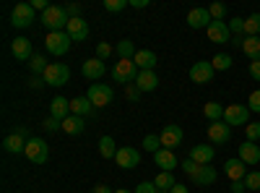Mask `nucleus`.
Here are the masks:
<instances>
[{"label": "nucleus", "instance_id": "nucleus-27", "mask_svg": "<svg viewBox=\"0 0 260 193\" xmlns=\"http://www.w3.org/2000/svg\"><path fill=\"white\" fill-rule=\"evenodd\" d=\"M89 113H94V104L89 102V97H76V99H71V115L83 118V115H89Z\"/></svg>", "mask_w": 260, "mask_h": 193}, {"label": "nucleus", "instance_id": "nucleus-54", "mask_svg": "<svg viewBox=\"0 0 260 193\" xmlns=\"http://www.w3.org/2000/svg\"><path fill=\"white\" fill-rule=\"evenodd\" d=\"M130 6H133V8H146L148 0H130Z\"/></svg>", "mask_w": 260, "mask_h": 193}, {"label": "nucleus", "instance_id": "nucleus-44", "mask_svg": "<svg viewBox=\"0 0 260 193\" xmlns=\"http://www.w3.org/2000/svg\"><path fill=\"white\" fill-rule=\"evenodd\" d=\"M198 167H201V164H198V162H192V159H190V157H187V159H185V162H182V173H185V175H190V178H192V175H195V173H198Z\"/></svg>", "mask_w": 260, "mask_h": 193}, {"label": "nucleus", "instance_id": "nucleus-47", "mask_svg": "<svg viewBox=\"0 0 260 193\" xmlns=\"http://www.w3.org/2000/svg\"><path fill=\"white\" fill-rule=\"evenodd\" d=\"M136 193H159V188H156L154 183H141V185L136 188Z\"/></svg>", "mask_w": 260, "mask_h": 193}, {"label": "nucleus", "instance_id": "nucleus-13", "mask_svg": "<svg viewBox=\"0 0 260 193\" xmlns=\"http://www.w3.org/2000/svg\"><path fill=\"white\" fill-rule=\"evenodd\" d=\"M211 24H213V18H211L208 8H192L187 13V26L190 29H208Z\"/></svg>", "mask_w": 260, "mask_h": 193}, {"label": "nucleus", "instance_id": "nucleus-36", "mask_svg": "<svg viewBox=\"0 0 260 193\" xmlns=\"http://www.w3.org/2000/svg\"><path fill=\"white\" fill-rule=\"evenodd\" d=\"M211 66H213V71H229L232 68V58L224 55V52H219V55L211 60Z\"/></svg>", "mask_w": 260, "mask_h": 193}, {"label": "nucleus", "instance_id": "nucleus-52", "mask_svg": "<svg viewBox=\"0 0 260 193\" xmlns=\"http://www.w3.org/2000/svg\"><path fill=\"white\" fill-rule=\"evenodd\" d=\"M169 193H190V190H187V188H185L182 183H175V185H172V190H169Z\"/></svg>", "mask_w": 260, "mask_h": 193}, {"label": "nucleus", "instance_id": "nucleus-53", "mask_svg": "<svg viewBox=\"0 0 260 193\" xmlns=\"http://www.w3.org/2000/svg\"><path fill=\"white\" fill-rule=\"evenodd\" d=\"M229 45H234V47H242V45H245V37H232Z\"/></svg>", "mask_w": 260, "mask_h": 193}, {"label": "nucleus", "instance_id": "nucleus-57", "mask_svg": "<svg viewBox=\"0 0 260 193\" xmlns=\"http://www.w3.org/2000/svg\"><path fill=\"white\" fill-rule=\"evenodd\" d=\"M115 193H136V190H125V188H120V190H115Z\"/></svg>", "mask_w": 260, "mask_h": 193}, {"label": "nucleus", "instance_id": "nucleus-56", "mask_svg": "<svg viewBox=\"0 0 260 193\" xmlns=\"http://www.w3.org/2000/svg\"><path fill=\"white\" fill-rule=\"evenodd\" d=\"M127 97H130V99H136V97H138V87H136V84L127 89Z\"/></svg>", "mask_w": 260, "mask_h": 193}, {"label": "nucleus", "instance_id": "nucleus-7", "mask_svg": "<svg viewBox=\"0 0 260 193\" xmlns=\"http://www.w3.org/2000/svg\"><path fill=\"white\" fill-rule=\"evenodd\" d=\"M138 66L133 60H120V63H115V68H112V78L117 81V84H127V81H136L138 78Z\"/></svg>", "mask_w": 260, "mask_h": 193}, {"label": "nucleus", "instance_id": "nucleus-1", "mask_svg": "<svg viewBox=\"0 0 260 193\" xmlns=\"http://www.w3.org/2000/svg\"><path fill=\"white\" fill-rule=\"evenodd\" d=\"M68 21H71V16H68V11H65V6H50L45 13H42V24L50 29V34L52 32H65L68 29Z\"/></svg>", "mask_w": 260, "mask_h": 193}, {"label": "nucleus", "instance_id": "nucleus-35", "mask_svg": "<svg viewBox=\"0 0 260 193\" xmlns=\"http://www.w3.org/2000/svg\"><path fill=\"white\" fill-rule=\"evenodd\" d=\"M47 66H50V63L45 60V55H34V58L29 60V68H31V73H34V76H45Z\"/></svg>", "mask_w": 260, "mask_h": 193}, {"label": "nucleus", "instance_id": "nucleus-43", "mask_svg": "<svg viewBox=\"0 0 260 193\" xmlns=\"http://www.w3.org/2000/svg\"><path fill=\"white\" fill-rule=\"evenodd\" d=\"M247 107H250V113H260V89H255L247 99Z\"/></svg>", "mask_w": 260, "mask_h": 193}, {"label": "nucleus", "instance_id": "nucleus-29", "mask_svg": "<svg viewBox=\"0 0 260 193\" xmlns=\"http://www.w3.org/2000/svg\"><path fill=\"white\" fill-rule=\"evenodd\" d=\"M83 118H78V115H68L62 120V131L65 133H71V136H78V133H83Z\"/></svg>", "mask_w": 260, "mask_h": 193}, {"label": "nucleus", "instance_id": "nucleus-31", "mask_svg": "<svg viewBox=\"0 0 260 193\" xmlns=\"http://www.w3.org/2000/svg\"><path fill=\"white\" fill-rule=\"evenodd\" d=\"M203 115H206L211 123L224 120V104H219V102H208V104L203 107Z\"/></svg>", "mask_w": 260, "mask_h": 193}, {"label": "nucleus", "instance_id": "nucleus-23", "mask_svg": "<svg viewBox=\"0 0 260 193\" xmlns=\"http://www.w3.org/2000/svg\"><path fill=\"white\" fill-rule=\"evenodd\" d=\"M133 63L138 66V71H154V66H156V52H151V50H138L136 52V58H133Z\"/></svg>", "mask_w": 260, "mask_h": 193}, {"label": "nucleus", "instance_id": "nucleus-42", "mask_svg": "<svg viewBox=\"0 0 260 193\" xmlns=\"http://www.w3.org/2000/svg\"><path fill=\"white\" fill-rule=\"evenodd\" d=\"M125 6H130L127 0H104V8L107 11H112V13H117V11H122Z\"/></svg>", "mask_w": 260, "mask_h": 193}, {"label": "nucleus", "instance_id": "nucleus-6", "mask_svg": "<svg viewBox=\"0 0 260 193\" xmlns=\"http://www.w3.org/2000/svg\"><path fill=\"white\" fill-rule=\"evenodd\" d=\"M71 34L68 32H52V34H47V39H45V45H47V52H52V55H65L71 50Z\"/></svg>", "mask_w": 260, "mask_h": 193}, {"label": "nucleus", "instance_id": "nucleus-3", "mask_svg": "<svg viewBox=\"0 0 260 193\" xmlns=\"http://www.w3.org/2000/svg\"><path fill=\"white\" fill-rule=\"evenodd\" d=\"M42 78H45L47 87H65V84H68V78H71V71H68V66H65V63H50Z\"/></svg>", "mask_w": 260, "mask_h": 193}, {"label": "nucleus", "instance_id": "nucleus-15", "mask_svg": "<svg viewBox=\"0 0 260 193\" xmlns=\"http://www.w3.org/2000/svg\"><path fill=\"white\" fill-rule=\"evenodd\" d=\"M104 60H99V58H91V60H83V66H81V73H83V78H89V81H99L102 76H104Z\"/></svg>", "mask_w": 260, "mask_h": 193}, {"label": "nucleus", "instance_id": "nucleus-26", "mask_svg": "<svg viewBox=\"0 0 260 193\" xmlns=\"http://www.w3.org/2000/svg\"><path fill=\"white\" fill-rule=\"evenodd\" d=\"M190 180H192L195 185H213V183H216V170L208 167V164H201L198 173H195Z\"/></svg>", "mask_w": 260, "mask_h": 193}, {"label": "nucleus", "instance_id": "nucleus-8", "mask_svg": "<svg viewBox=\"0 0 260 193\" xmlns=\"http://www.w3.org/2000/svg\"><path fill=\"white\" fill-rule=\"evenodd\" d=\"M250 120V107L245 104H226L224 107V123L226 125H247Z\"/></svg>", "mask_w": 260, "mask_h": 193}, {"label": "nucleus", "instance_id": "nucleus-30", "mask_svg": "<svg viewBox=\"0 0 260 193\" xmlns=\"http://www.w3.org/2000/svg\"><path fill=\"white\" fill-rule=\"evenodd\" d=\"M99 154H102L104 159H115L117 146H115V139H112V136H102V139H99Z\"/></svg>", "mask_w": 260, "mask_h": 193}, {"label": "nucleus", "instance_id": "nucleus-18", "mask_svg": "<svg viewBox=\"0 0 260 193\" xmlns=\"http://www.w3.org/2000/svg\"><path fill=\"white\" fill-rule=\"evenodd\" d=\"M65 32L71 34L73 42H83L86 37H89V24H86V21L78 16V18H71L68 21V29H65Z\"/></svg>", "mask_w": 260, "mask_h": 193}, {"label": "nucleus", "instance_id": "nucleus-28", "mask_svg": "<svg viewBox=\"0 0 260 193\" xmlns=\"http://www.w3.org/2000/svg\"><path fill=\"white\" fill-rule=\"evenodd\" d=\"M242 52H245L252 63H257V60H260V37H245Z\"/></svg>", "mask_w": 260, "mask_h": 193}, {"label": "nucleus", "instance_id": "nucleus-24", "mask_svg": "<svg viewBox=\"0 0 260 193\" xmlns=\"http://www.w3.org/2000/svg\"><path fill=\"white\" fill-rule=\"evenodd\" d=\"M50 115H52V118H57V120L62 123L65 118L71 115V102L65 99V97H55V99L50 102Z\"/></svg>", "mask_w": 260, "mask_h": 193}, {"label": "nucleus", "instance_id": "nucleus-14", "mask_svg": "<svg viewBox=\"0 0 260 193\" xmlns=\"http://www.w3.org/2000/svg\"><path fill=\"white\" fill-rule=\"evenodd\" d=\"M208 39L216 42V45H224V42H232V32H229V24H224V21H213V24L206 29Z\"/></svg>", "mask_w": 260, "mask_h": 193}, {"label": "nucleus", "instance_id": "nucleus-5", "mask_svg": "<svg viewBox=\"0 0 260 193\" xmlns=\"http://www.w3.org/2000/svg\"><path fill=\"white\" fill-rule=\"evenodd\" d=\"M34 16H37V11L31 8V3H18V6L11 11V24H13L16 29H26V26H31Z\"/></svg>", "mask_w": 260, "mask_h": 193}, {"label": "nucleus", "instance_id": "nucleus-51", "mask_svg": "<svg viewBox=\"0 0 260 193\" xmlns=\"http://www.w3.org/2000/svg\"><path fill=\"white\" fill-rule=\"evenodd\" d=\"M42 87H47L45 78H42V76H34V78H31V89H42Z\"/></svg>", "mask_w": 260, "mask_h": 193}, {"label": "nucleus", "instance_id": "nucleus-46", "mask_svg": "<svg viewBox=\"0 0 260 193\" xmlns=\"http://www.w3.org/2000/svg\"><path fill=\"white\" fill-rule=\"evenodd\" d=\"M42 128H45V131H50V133H55L57 128H62V123H60L57 118H52V115H50V118H47L45 123H42Z\"/></svg>", "mask_w": 260, "mask_h": 193}, {"label": "nucleus", "instance_id": "nucleus-4", "mask_svg": "<svg viewBox=\"0 0 260 193\" xmlns=\"http://www.w3.org/2000/svg\"><path fill=\"white\" fill-rule=\"evenodd\" d=\"M86 97H89V102L94 107H107V104H112L115 92H112V87H107V84H91Z\"/></svg>", "mask_w": 260, "mask_h": 193}, {"label": "nucleus", "instance_id": "nucleus-34", "mask_svg": "<svg viewBox=\"0 0 260 193\" xmlns=\"http://www.w3.org/2000/svg\"><path fill=\"white\" fill-rule=\"evenodd\" d=\"M136 52H138V50L133 47V42H130V39H122L120 45H117V55H120V60H133Z\"/></svg>", "mask_w": 260, "mask_h": 193}, {"label": "nucleus", "instance_id": "nucleus-2", "mask_svg": "<svg viewBox=\"0 0 260 193\" xmlns=\"http://www.w3.org/2000/svg\"><path fill=\"white\" fill-rule=\"evenodd\" d=\"M24 154H26V159L34 162V164H45V162L50 159V146H47L45 139H29Z\"/></svg>", "mask_w": 260, "mask_h": 193}, {"label": "nucleus", "instance_id": "nucleus-17", "mask_svg": "<svg viewBox=\"0 0 260 193\" xmlns=\"http://www.w3.org/2000/svg\"><path fill=\"white\" fill-rule=\"evenodd\" d=\"M154 162H156V167H161V173H172L175 167H180L175 152H169V149H161V152H156V154H154Z\"/></svg>", "mask_w": 260, "mask_h": 193}, {"label": "nucleus", "instance_id": "nucleus-50", "mask_svg": "<svg viewBox=\"0 0 260 193\" xmlns=\"http://www.w3.org/2000/svg\"><path fill=\"white\" fill-rule=\"evenodd\" d=\"M229 188H232V193H245V188H247V185H245V180H234Z\"/></svg>", "mask_w": 260, "mask_h": 193}, {"label": "nucleus", "instance_id": "nucleus-37", "mask_svg": "<svg viewBox=\"0 0 260 193\" xmlns=\"http://www.w3.org/2000/svg\"><path fill=\"white\" fill-rule=\"evenodd\" d=\"M143 149H146V152H151V154L161 152V139H159V136H154V133L146 136V139H143Z\"/></svg>", "mask_w": 260, "mask_h": 193}, {"label": "nucleus", "instance_id": "nucleus-39", "mask_svg": "<svg viewBox=\"0 0 260 193\" xmlns=\"http://www.w3.org/2000/svg\"><path fill=\"white\" fill-rule=\"evenodd\" d=\"M229 32H232V37H245V18H232Z\"/></svg>", "mask_w": 260, "mask_h": 193}, {"label": "nucleus", "instance_id": "nucleus-20", "mask_svg": "<svg viewBox=\"0 0 260 193\" xmlns=\"http://www.w3.org/2000/svg\"><path fill=\"white\" fill-rule=\"evenodd\" d=\"M11 52L16 55V60H31L34 52H31V42L26 37H16L13 45H11Z\"/></svg>", "mask_w": 260, "mask_h": 193}, {"label": "nucleus", "instance_id": "nucleus-12", "mask_svg": "<svg viewBox=\"0 0 260 193\" xmlns=\"http://www.w3.org/2000/svg\"><path fill=\"white\" fill-rule=\"evenodd\" d=\"M213 78V66L208 60H198V63H192V68H190V81L192 84H208Z\"/></svg>", "mask_w": 260, "mask_h": 193}, {"label": "nucleus", "instance_id": "nucleus-45", "mask_svg": "<svg viewBox=\"0 0 260 193\" xmlns=\"http://www.w3.org/2000/svg\"><path fill=\"white\" fill-rule=\"evenodd\" d=\"M110 55H112V47L107 45V42H99V45H96V58L99 60H107Z\"/></svg>", "mask_w": 260, "mask_h": 193}, {"label": "nucleus", "instance_id": "nucleus-16", "mask_svg": "<svg viewBox=\"0 0 260 193\" xmlns=\"http://www.w3.org/2000/svg\"><path fill=\"white\" fill-rule=\"evenodd\" d=\"M213 157H216V152H213V146H208V144H198V146L190 149V159L198 162V164H211Z\"/></svg>", "mask_w": 260, "mask_h": 193}, {"label": "nucleus", "instance_id": "nucleus-38", "mask_svg": "<svg viewBox=\"0 0 260 193\" xmlns=\"http://www.w3.org/2000/svg\"><path fill=\"white\" fill-rule=\"evenodd\" d=\"M245 185H247V190H260V173L257 170H250L245 175Z\"/></svg>", "mask_w": 260, "mask_h": 193}, {"label": "nucleus", "instance_id": "nucleus-21", "mask_svg": "<svg viewBox=\"0 0 260 193\" xmlns=\"http://www.w3.org/2000/svg\"><path fill=\"white\" fill-rule=\"evenodd\" d=\"M136 87H138V92H154V89L159 87L156 71H141L138 78H136Z\"/></svg>", "mask_w": 260, "mask_h": 193}, {"label": "nucleus", "instance_id": "nucleus-41", "mask_svg": "<svg viewBox=\"0 0 260 193\" xmlns=\"http://www.w3.org/2000/svg\"><path fill=\"white\" fill-rule=\"evenodd\" d=\"M245 136H247V141H257L260 139V123H247L245 125Z\"/></svg>", "mask_w": 260, "mask_h": 193}, {"label": "nucleus", "instance_id": "nucleus-49", "mask_svg": "<svg viewBox=\"0 0 260 193\" xmlns=\"http://www.w3.org/2000/svg\"><path fill=\"white\" fill-rule=\"evenodd\" d=\"M250 76L260 84V60H257V63H250Z\"/></svg>", "mask_w": 260, "mask_h": 193}, {"label": "nucleus", "instance_id": "nucleus-9", "mask_svg": "<svg viewBox=\"0 0 260 193\" xmlns=\"http://www.w3.org/2000/svg\"><path fill=\"white\" fill-rule=\"evenodd\" d=\"M115 162L122 170H133V167H138L141 154H138V149H133V146H120L117 154H115Z\"/></svg>", "mask_w": 260, "mask_h": 193}, {"label": "nucleus", "instance_id": "nucleus-32", "mask_svg": "<svg viewBox=\"0 0 260 193\" xmlns=\"http://www.w3.org/2000/svg\"><path fill=\"white\" fill-rule=\"evenodd\" d=\"M245 37H260V13L245 18Z\"/></svg>", "mask_w": 260, "mask_h": 193}, {"label": "nucleus", "instance_id": "nucleus-33", "mask_svg": "<svg viewBox=\"0 0 260 193\" xmlns=\"http://www.w3.org/2000/svg\"><path fill=\"white\" fill-rule=\"evenodd\" d=\"M154 185L159 188V193H169L172 185H175V178H172V173H159L156 180H154Z\"/></svg>", "mask_w": 260, "mask_h": 193}, {"label": "nucleus", "instance_id": "nucleus-48", "mask_svg": "<svg viewBox=\"0 0 260 193\" xmlns=\"http://www.w3.org/2000/svg\"><path fill=\"white\" fill-rule=\"evenodd\" d=\"M65 11H68L71 18H78L81 16V3H68V6H65Z\"/></svg>", "mask_w": 260, "mask_h": 193}, {"label": "nucleus", "instance_id": "nucleus-55", "mask_svg": "<svg viewBox=\"0 0 260 193\" xmlns=\"http://www.w3.org/2000/svg\"><path fill=\"white\" fill-rule=\"evenodd\" d=\"M91 193H115V190H110V188H107V185H96Z\"/></svg>", "mask_w": 260, "mask_h": 193}, {"label": "nucleus", "instance_id": "nucleus-25", "mask_svg": "<svg viewBox=\"0 0 260 193\" xmlns=\"http://www.w3.org/2000/svg\"><path fill=\"white\" fill-rule=\"evenodd\" d=\"M3 149H6L8 154H24L26 152V139L21 136V133H11V136H6Z\"/></svg>", "mask_w": 260, "mask_h": 193}, {"label": "nucleus", "instance_id": "nucleus-22", "mask_svg": "<svg viewBox=\"0 0 260 193\" xmlns=\"http://www.w3.org/2000/svg\"><path fill=\"white\" fill-rule=\"evenodd\" d=\"M240 159H242L245 164H257V162H260V146H257L255 141H245V144L240 146Z\"/></svg>", "mask_w": 260, "mask_h": 193}, {"label": "nucleus", "instance_id": "nucleus-19", "mask_svg": "<svg viewBox=\"0 0 260 193\" xmlns=\"http://www.w3.org/2000/svg\"><path fill=\"white\" fill-rule=\"evenodd\" d=\"M224 175L234 183V180H245V162L240 159V157H237V159H226L224 162Z\"/></svg>", "mask_w": 260, "mask_h": 193}, {"label": "nucleus", "instance_id": "nucleus-40", "mask_svg": "<svg viewBox=\"0 0 260 193\" xmlns=\"http://www.w3.org/2000/svg\"><path fill=\"white\" fill-rule=\"evenodd\" d=\"M208 11H211V18L213 21H224V16H226V6L224 3H211Z\"/></svg>", "mask_w": 260, "mask_h": 193}, {"label": "nucleus", "instance_id": "nucleus-10", "mask_svg": "<svg viewBox=\"0 0 260 193\" xmlns=\"http://www.w3.org/2000/svg\"><path fill=\"white\" fill-rule=\"evenodd\" d=\"M161 149H169V152H175L177 146H182V128L180 125H164L161 131Z\"/></svg>", "mask_w": 260, "mask_h": 193}, {"label": "nucleus", "instance_id": "nucleus-11", "mask_svg": "<svg viewBox=\"0 0 260 193\" xmlns=\"http://www.w3.org/2000/svg\"><path fill=\"white\" fill-rule=\"evenodd\" d=\"M206 133H208V141L211 144H226L232 139V125H226L224 120H216V123L208 125Z\"/></svg>", "mask_w": 260, "mask_h": 193}]
</instances>
